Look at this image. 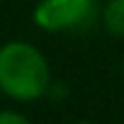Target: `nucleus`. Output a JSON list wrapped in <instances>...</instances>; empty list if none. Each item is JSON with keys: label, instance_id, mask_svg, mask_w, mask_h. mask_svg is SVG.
I'll list each match as a JSON object with an SVG mask.
<instances>
[{"label": "nucleus", "instance_id": "nucleus-1", "mask_svg": "<svg viewBox=\"0 0 124 124\" xmlns=\"http://www.w3.org/2000/svg\"><path fill=\"white\" fill-rule=\"evenodd\" d=\"M51 88V66L44 51L24 39H10L0 46V93L29 105L41 100Z\"/></svg>", "mask_w": 124, "mask_h": 124}, {"label": "nucleus", "instance_id": "nucleus-2", "mask_svg": "<svg viewBox=\"0 0 124 124\" xmlns=\"http://www.w3.org/2000/svg\"><path fill=\"white\" fill-rule=\"evenodd\" d=\"M97 0H37L32 22L49 34L76 32L97 17Z\"/></svg>", "mask_w": 124, "mask_h": 124}, {"label": "nucleus", "instance_id": "nucleus-3", "mask_svg": "<svg viewBox=\"0 0 124 124\" xmlns=\"http://www.w3.org/2000/svg\"><path fill=\"white\" fill-rule=\"evenodd\" d=\"M97 17L112 39H124V0H107L97 10Z\"/></svg>", "mask_w": 124, "mask_h": 124}, {"label": "nucleus", "instance_id": "nucleus-4", "mask_svg": "<svg viewBox=\"0 0 124 124\" xmlns=\"http://www.w3.org/2000/svg\"><path fill=\"white\" fill-rule=\"evenodd\" d=\"M0 124H32V119L17 109H0Z\"/></svg>", "mask_w": 124, "mask_h": 124}, {"label": "nucleus", "instance_id": "nucleus-5", "mask_svg": "<svg viewBox=\"0 0 124 124\" xmlns=\"http://www.w3.org/2000/svg\"><path fill=\"white\" fill-rule=\"evenodd\" d=\"M119 71H122V83H124V51H122V61H119Z\"/></svg>", "mask_w": 124, "mask_h": 124}, {"label": "nucleus", "instance_id": "nucleus-6", "mask_svg": "<svg viewBox=\"0 0 124 124\" xmlns=\"http://www.w3.org/2000/svg\"><path fill=\"white\" fill-rule=\"evenodd\" d=\"M71 124H97V122H90V119H78V122H71Z\"/></svg>", "mask_w": 124, "mask_h": 124}]
</instances>
